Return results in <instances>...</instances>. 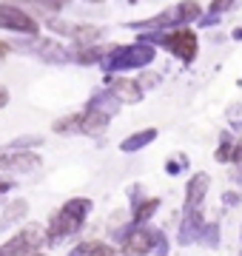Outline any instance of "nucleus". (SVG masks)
Wrapping results in <instances>:
<instances>
[{"instance_id":"obj_16","label":"nucleus","mask_w":242,"mask_h":256,"mask_svg":"<svg viewBox=\"0 0 242 256\" xmlns=\"http://www.w3.org/2000/svg\"><path fill=\"white\" fill-rule=\"evenodd\" d=\"M92 208H94V202L88 200V196H72L60 210H66L68 216H74V220H80V222H86V216L92 214Z\"/></svg>"},{"instance_id":"obj_4","label":"nucleus","mask_w":242,"mask_h":256,"mask_svg":"<svg viewBox=\"0 0 242 256\" xmlns=\"http://www.w3.org/2000/svg\"><path fill=\"white\" fill-rule=\"evenodd\" d=\"M0 28L18 32V34H26V37H38L40 32L38 20L32 18L26 9L14 6V3H0Z\"/></svg>"},{"instance_id":"obj_39","label":"nucleus","mask_w":242,"mask_h":256,"mask_svg":"<svg viewBox=\"0 0 242 256\" xmlns=\"http://www.w3.org/2000/svg\"><path fill=\"white\" fill-rule=\"evenodd\" d=\"M240 256H242V254H240Z\"/></svg>"},{"instance_id":"obj_17","label":"nucleus","mask_w":242,"mask_h":256,"mask_svg":"<svg viewBox=\"0 0 242 256\" xmlns=\"http://www.w3.org/2000/svg\"><path fill=\"white\" fill-rule=\"evenodd\" d=\"M174 18H177V28H188V23L202 18V9H200V3H180L174 9Z\"/></svg>"},{"instance_id":"obj_22","label":"nucleus","mask_w":242,"mask_h":256,"mask_svg":"<svg viewBox=\"0 0 242 256\" xmlns=\"http://www.w3.org/2000/svg\"><path fill=\"white\" fill-rule=\"evenodd\" d=\"M200 245L211 248V250H216V248H220V222H205L202 236H200Z\"/></svg>"},{"instance_id":"obj_31","label":"nucleus","mask_w":242,"mask_h":256,"mask_svg":"<svg viewBox=\"0 0 242 256\" xmlns=\"http://www.w3.org/2000/svg\"><path fill=\"white\" fill-rule=\"evenodd\" d=\"M196 23H200L202 28H208V26H216V23H220V18H216V14H202Z\"/></svg>"},{"instance_id":"obj_33","label":"nucleus","mask_w":242,"mask_h":256,"mask_svg":"<svg viewBox=\"0 0 242 256\" xmlns=\"http://www.w3.org/2000/svg\"><path fill=\"white\" fill-rule=\"evenodd\" d=\"M12 191V182L9 180H0V196H3V194H9Z\"/></svg>"},{"instance_id":"obj_21","label":"nucleus","mask_w":242,"mask_h":256,"mask_svg":"<svg viewBox=\"0 0 242 256\" xmlns=\"http://www.w3.org/2000/svg\"><path fill=\"white\" fill-rule=\"evenodd\" d=\"M43 146V137L40 134H23V137H14L6 146V151H12V154H18V151H32V148H40Z\"/></svg>"},{"instance_id":"obj_37","label":"nucleus","mask_w":242,"mask_h":256,"mask_svg":"<svg viewBox=\"0 0 242 256\" xmlns=\"http://www.w3.org/2000/svg\"><path fill=\"white\" fill-rule=\"evenodd\" d=\"M231 40H242V26H240V28H234V32H231Z\"/></svg>"},{"instance_id":"obj_30","label":"nucleus","mask_w":242,"mask_h":256,"mask_svg":"<svg viewBox=\"0 0 242 256\" xmlns=\"http://www.w3.org/2000/svg\"><path fill=\"white\" fill-rule=\"evenodd\" d=\"M222 202L228 205V208H236V205L242 202V196H240L236 191H225V194H222Z\"/></svg>"},{"instance_id":"obj_13","label":"nucleus","mask_w":242,"mask_h":256,"mask_svg":"<svg viewBox=\"0 0 242 256\" xmlns=\"http://www.w3.org/2000/svg\"><path fill=\"white\" fill-rule=\"evenodd\" d=\"M157 140V128H142V131H137V134H131V137H126L120 142V151L122 154H137V151H142L146 146H151Z\"/></svg>"},{"instance_id":"obj_3","label":"nucleus","mask_w":242,"mask_h":256,"mask_svg":"<svg viewBox=\"0 0 242 256\" xmlns=\"http://www.w3.org/2000/svg\"><path fill=\"white\" fill-rule=\"evenodd\" d=\"M43 242H46V230L40 225H26L0 248V256H32V250H38Z\"/></svg>"},{"instance_id":"obj_6","label":"nucleus","mask_w":242,"mask_h":256,"mask_svg":"<svg viewBox=\"0 0 242 256\" xmlns=\"http://www.w3.org/2000/svg\"><path fill=\"white\" fill-rule=\"evenodd\" d=\"M80 228H83V222H80V220L68 216L66 210H57L54 216L48 220L46 242H48V245H54V242H60V239H66V236H72V234H77Z\"/></svg>"},{"instance_id":"obj_15","label":"nucleus","mask_w":242,"mask_h":256,"mask_svg":"<svg viewBox=\"0 0 242 256\" xmlns=\"http://www.w3.org/2000/svg\"><path fill=\"white\" fill-rule=\"evenodd\" d=\"M106 34L100 26H72V32H68V37L74 40L80 48H88V46H94L100 37Z\"/></svg>"},{"instance_id":"obj_18","label":"nucleus","mask_w":242,"mask_h":256,"mask_svg":"<svg viewBox=\"0 0 242 256\" xmlns=\"http://www.w3.org/2000/svg\"><path fill=\"white\" fill-rule=\"evenodd\" d=\"M26 214H28L26 200H14V202H9V208L3 210V216H0V230L9 228V225H14V222H20L23 216H26Z\"/></svg>"},{"instance_id":"obj_1","label":"nucleus","mask_w":242,"mask_h":256,"mask_svg":"<svg viewBox=\"0 0 242 256\" xmlns=\"http://www.w3.org/2000/svg\"><path fill=\"white\" fill-rule=\"evenodd\" d=\"M157 48L146 46V43H131V46H112L102 57L100 68L106 74H122V72H134V68H146L154 63Z\"/></svg>"},{"instance_id":"obj_9","label":"nucleus","mask_w":242,"mask_h":256,"mask_svg":"<svg viewBox=\"0 0 242 256\" xmlns=\"http://www.w3.org/2000/svg\"><path fill=\"white\" fill-rule=\"evenodd\" d=\"M205 222H208V220L202 216V210H186V220H182V225H180V230H177V242L182 248L200 242Z\"/></svg>"},{"instance_id":"obj_19","label":"nucleus","mask_w":242,"mask_h":256,"mask_svg":"<svg viewBox=\"0 0 242 256\" xmlns=\"http://www.w3.org/2000/svg\"><path fill=\"white\" fill-rule=\"evenodd\" d=\"M160 205H162V202L157 200V196H151V200H142L140 205H137V208H134V225H137V228H142V225H146V222L151 220V216H154V214H157V208Z\"/></svg>"},{"instance_id":"obj_20","label":"nucleus","mask_w":242,"mask_h":256,"mask_svg":"<svg viewBox=\"0 0 242 256\" xmlns=\"http://www.w3.org/2000/svg\"><path fill=\"white\" fill-rule=\"evenodd\" d=\"M108 48H100V46H88V48H77V54L72 60H77L80 66H100L102 57H106Z\"/></svg>"},{"instance_id":"obj_36","label":"nucleus","mask_w":242,"mask_h":256,"mask_svg":"<svg viewBox=\"0 0 242 256\" xmlns=\"http://www.w3.org/2000/svg\"><path fill=\"white\" fill-rule=\"evenodd\" d=\"M234 180L242 185V162H236V174H234Z\"/></svg>"},{"instance_id":"obj_7","label":"nucleus","mask_w":242,"mask_h":256,"mask_svg":"<svg viewBox=\"0 0 242 256\" xmlns=\"http://www.w3.org/2000/svg\"><path fill=\"white\" fill-rule=\"evenodd\" d=\"M108 82V92L117 97V102H140L142 100V88L137 80H128V77H122V74H108L106 77Z\"/></svg>"},{"instance_id":"obj_10","label":"nucleus","mask_w":242,"mask_h":256,"mask_svg":"<svg viewBox=\"0 0 242 256\" xmlns=\"http://www.w3.org/2000/svg\"><path fill=\"white\" fill-rule=\"evenodd\" d=\"M208 185H211V176L208 174H194L186 185V210H200L202 200L208 196Z\"/></svg>"},{"instance_id":"obj_25","label":"nucleus","mask_w":242,"mask_h":256,"mask_svg":"<svg viewBox=\"0 0 242 256\" xmlns=\"http://www.w3.org/2000/svg\"><path fill=\"white\" fill-rule=\"evenodd\" d=\"M231 9H236L234 0H216V3L208 6V14H216V18H220V12H231Z\"/></svg>"},{"instance_id":"obj_38","label":"nucleus","mask_w":242,"mask_h":256,"mask_svg":"<svg viewBox=\"0 0 242 256\" xmlns=\"http://www.w3.org/2000/svg\"><path fill=\"white\" fill-rule=\"evenodd\" d=\"M32 256H43V254H32Z\"/></svg>"},{"instance_id":"obj_27","label":"nucleus","mask_w":242,"mask_h":256,"mask_svg":"<svg viewBox=\"0 0 242 256\" xmlns=\"http://www.w3.org/2000/svg\"><path fill=\"white\" fill-rule=\"evenodd\" d=\"M34 9H40V12H48V14H57V12H63V3H32Z\"/></svg>"},{"instance_id":"obj_23","label":"nucleus","mask_w":242,"mask_h":256,"mask_svg":"<svg viewBox=\"0 0 242 256\" xmlns=\"http://www.w3.org/2000/svg\"><path fill=\"white\" fill-rule=\"evenodd\" d=\"M77 122H80V114H66V117L54 120L52 131L54 134H77Z\"/></svg>"},{"instance_id":"obj_29","label":"nucleus","mask_w":242,"mask_h":256,"mask_svg":"<svg viewBox=\"0 0 242 256\" xmlns=\"http://www.w3.org/2000/svg\"><path fill=\"white\" fill-rule=\"evenodd\" d=\"M137 82H140V88L146 92V88H154V86H157L160 77H157V74H142V77H140Z\"/></svg>"},{"instance_id":"obj_14","label":"nucleus","mask_w":242,"mask_h":256,"mask_svg":"<svg viewBox=\"0 0 242 256\" xmlns=\"http://www.w3.org/2000/svg\"><path fill=\"white\" fill-rule=\"evenodd\" d=\"M40 156L34 151H18V154H9V171H18V174H32L40 168Z\"/></svg>"},{"instance_id":"obj_11","label":"nucleus","mask_w":242,"mask_h":256,"mask_svg":"<svg viewBox=\"0 0 242 256\" xmlns=\"http://www.w3.org/2000/svg\"><path fill=\"white\" fill-rule=\"evenodd\" d=\"M108 122H112V117H106V114H100V111L86 108V111H80L77 134H88V137H94V134H102V131L108 128Z\"/></svg>"},{"instance_id":"obj_32","label":"nucleus","mask_w":242,"mask_h":256,"mask_svg":"<svg viewBox=\"0 0 242 256\" xmlns=\"http://www.w3.org/2000/svg\"><path fill=\"white\" fill-rule=\"evenodd\" d=\"M6 106H9V92L0 86V108H6Z\"/></svg>"},{"instance_id":"obj_5","label":"nucleus","mask_w":242,"mask_h":256,"mask_svg":"<svg viewBox=\"0 0 242 256\" xmlns=\"http://www.w3.org/2000/svg\"><path fill=\"white\" fill-rule=\"evenodd\" d=\"M18 48H32L34 54L43 60V63H54V66H63L72 60V52L63 48L57 40L52 37H32V40H18Z\"/></svg>"},{"instance_id":"obj_34","label":"nucleus","mask_w":242,"mask_h":256,"mask_svg":"<svg viewBox=\"0 0 242 256\" xmlns=\"http://www.w3.org/2000/svg\"><path fill=\"white\" fill-rule=\"evenodd\" d=\"M6 54H9V43H3V40H0V60H3Z\"/></svg>"},{"instance_id":"obj_12","label":"nucleus","mask_w":242,"mask_h":256,"mask_svg":"<svg viewBox=\"0 0 242 256\" xmlns=\"http://www.w3.org/2000/svg\"><path fill=\"white\" fill-rule=\"evenodd\" d=\"M86 108L100 111V114H106V117H114V114L120 111V102H117V97H114L108 88H102V92H94L92 94V100L86 102Z\"/></svg>"},{"instance_id":"obj_2","label":"nucleus","mask_w":242,"mask_h":256,"mask_svg":"<svg viewBox=\"0 0 242 256\" xmlns=\"http://www.w3.org/2000/svg\"><path fill=\"white\" fill-rule=\"evenodd\" d=\"M137 43H146V46H162L166 52H171V54L177 57V60H182V63H194L196 57V48H200V43H196V34L191 32V28H171V32H146V34L137 37Z\"/></svg>"},{"instance_id":"obj_26","label":"nucleus","mask_w":242,"mask_h":256,"mask_svg":"<svg viewBox=\"0 0 242 256\" xmlns=\"http://www.w3.org/2000/svg\"><path fill=\"white\" fill-rule=\"evenodd\" d=\"M142 200H146V196H142V185H131V188H128V202H131V210L137 208V205H140Z\"/></svg>"},{"instance_id":"obj_28","label":"nucleus","mask_w":242,"mask_h":256,"mask_svg":"<svg viewBox=\"0 0 242 256\" xmlns=\"http://www.w3.org/2000/svg\"><path fill=\"white\" fill-rule=\"evenodd\" d=\"M88 256H114V248L112 245H102V242H94L92 254Z\"/></svg>"},{"instance_id":"obj_8","label":"nucleus","mask_w":242,"mask_h":256,"mask_svg":"<svg viewBox=\"0 0 242 256\" xmlns=\"http://www.w3.org/2000/svg\"><path fill=\"white\" fill-rule=\"evenodd\" d=\"M154 250V228H137L128 234V239L122 242V256H148Z\"/></svg>"},{"instance_id":"obj_35","label":"nucleus","mask_w":242,"mask_h":256,"mask_svg":"<svg viewBox=\"0 0 242 256\" xmlns=\"http://www.w3.org/2000/svg\"><path fill=\"white\" fill-rule=\"evenodd\" d=\"M3 168H9V154H0V171Z\"/></svg>"},{"instance_id":"obj_24","label":"nucleus","mask_w":242,"mask_h":256,"mask_svg":"<svg viewBox=\"0 0 242 256\" xmlns=\"http://www.w3.org/2000/svg\"><path fill=\"white\" fill-rule=\"evenodd\" d=\"M154 254H157V256H168V239H166V234L157 230V228H154Z\"/></svg>"}]
</instances>
